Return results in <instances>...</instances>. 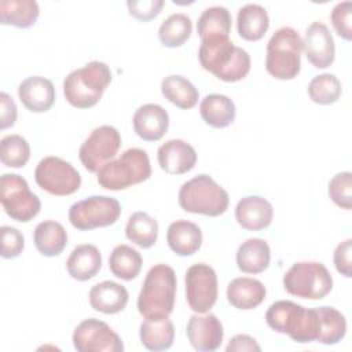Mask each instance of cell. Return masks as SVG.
Returning a JSON list of instances; mask_svg holds the SVG:
<instances>
[{
  "label": "cell",
  "mask_w": 352,
  "mask_h": 352,
  "mask_svg": "<svg viewBox=\"0 0 352 352\" xmlns=\"http://www.w3.org/2000/svg\"><path fill=\"white\" fill-rule=\"evenodd\" d=\"M198 59L206 72L226 82L239 81L250 72L248 51L235 45L226 36L204 38L198 50Z\"/></svg>",
  "instance_id": "obj_1"
},
{
  "label": "cell",
  "mask_w": 352,
  "mask_h": 352,
  "mask_svg": "<svg viewBox=\"0 0 352 352\" xmlns=\"http://www.w3.org/2000/svg\"><path fill=\"white\" fill-rule=\"evenodd\" d=\"M176 286V274L172 267L164 263L153 265L138 296L139 314L150 320L168 318L175 307Z\"/></svg>",
  "instance_id": "obj_2"
},
{
  "label": "cell",
  "mask_w": 352,
  "mask_h": 352,
  "mask_svg": "<svg viewBox=\"0 0 352 352\" xmlns=\"http://www.w3.org/2000/svg\"><path fill=\"white\" fill-rule=\"evenodd\" d=\"M267 324L276 333L287 334L293 341L305 344L316 341L319 315L316 308L308 309L289 300H279L265 312Z\"/></svg>",
  "instance_id": "obj_3"
},
{
  "label": "cell",
  "mask_w": 352,
  "mask_h": 352,
  "mask_svg": "<svg viewBox=\"0 0 352 352\" xmlns=\"http://www.w3.org/2000/svg\"><path fill=\"white\" fill-rule=\"evenodd\" d=\"M111 77V70L104 62L91 60L65 77L63 95L73 107L89 109L102 99Z\"/></svg>",
  "instance_id": "obj_4"
},
{
  "label": "cell",
  "mask_w": 352,
  "mask_h": 352,
  "mask_svg": "<svg viewBox=\"0 0 352 352\" xmlns=\"http://www.w3.org/2000/svg\"><path fill=\"white\" fill-rule=\"evenodd\" d=\"M151 176L148 154L143 148L132 147L118 158L106 162L98 172L96 180L100 187L118 191L146 182Z\"/></svg>",
  "instance_id": "obj_5"
},
{
  "label": "cell",
  "mask_w": 352,
  "mask_h": 352,
  "mask_svg": "<svg viewBox=\"0 0 352 352\" xmlns=\"http://www.w3.org/2000/svg\"><path fill=\"white\" fill-rule=\"evenodd\" d=\"M302 50V37L296 29L279 28L267 43L265 70L278 80H293L301 69Z\"/></svg>",
  "instance_id": "obj_6"
},
{
  "label": "cell",
  "mask_w": 352,
  "mask_h": 352,
  "mask_svg": "<svg viewBox=\"0 0 352 352\" xmlns=\"http://www.w3.org/2000/svg\"><path fill=\"white\" fill-rule=\"evenodd\" d=\"M177 201L180 208L188 213L216 217L226 213L230 197L209 175L202 173L182 184Z\"/></svg>",
  "instance_id": "obj_7"
},
{
  "label": "cell",
  "mask_w": 352,
  "mask_h": 352,
  "mask_svg": "<svg viewBox=\"0 0 352 352\" xmlns=\"http://www.w3.org/2000/svg\"><path fill=\"white\" fill-rule=\"evenodd\" d=\"M285 290L296 297L320 300L333 289V278L319 261H297L283 275Z\"/></svg>",
  "instance_id": "obj_8"
},
{
  "label": "cell",
  "mask_w": 352,
  "mask_h": 352,
  "mask_svg": "<svg viewBox=\"0 0 352 352\" xmlns=\"http://www.w3.org/2000/svg\"><path fill=\"white\" fill-rule=\"evenodd\" d=\"M0 202L12 220L28 223L41 208L40 198L30 191L28 182L16 173H4L0 177Z\"/></svg>",
  "instance_id": "obj_9"
},
{
  "label": "cell",
  "mask_w": 352,
  "mask_h": 352,
  "mask_svg": "<svg viewBox=\"0 0 352 352\" xmlns=\"http://www.w3.org/2000/svg\"><path fill=\"white\" fill-rule=\"evenodd\" d=\"M121 214V205L107 195H92L74 202L69 209L70 224L80 231H89L114 224Z\"/></svg>",
  "instance_id": "obj_10"
},
{
  "label": "cell",
  "mask_w": 352,
  "mask_h": 352,
  "mask_svg": "<svg viewBox=\"0 0 352 352\" xmlns=\"http://www.w3.org/2000/svg\"><path fill=\"white\" fill-rule=\"evenodd\" d=\"M34 180L41 190L56 197L74 194L81 186L78 170L70 162L55 155L44 157L37 164Z\"/></svg>",
  "instance_id": "obj_11"
},
{
  "label": "cell",
  "mask_w": 352,
  "mask_h": 352,
  "mask_svg": "<svg viewBox=\"0 0 352 352\" xmlns=\"http://www.w3.org/2000/svg\"><path fill=\"white\" fill-rule=\"evenodd\" d=\"M219 283L216 271L205 264H192L186 272V300L195 314L208 312L217 301Z\"/></svg>",
  "instance_id": "obj_12"
},
{
  "label": "cell",
  "mask_w": 352,
  "mask_h": 352,
  "mask_svg": "<svg viewBox=\"0 0 352 352\" xmlns=\"http://www.w3.org/2000/svg\"><path fill=\"white\" fill-rule=\"evenodd\" d=\"M121 147V135L111 125L96 126L78 150V158L88 172H98L111 161Z\"/></svg>",
  "instance_id": "obj_13"
},
{
  "label": "cell",
  "mask_w": 352,
  "mask_h": 352,
  "mask_svg": "<svg viewBox=\"0 0 352 352\" xmlns=\"http://www.w3.org/2000/svg\"><path fill=\"white\" fill-rule=\"evenodd\" d=\"M73 345L78 352H122L121 337L103 320L89 318L73 331Z\"/></svg>",
  "instance_id": "obj_14"
},
{
  "label": "cell",
  "mask_w": 352,
  "mask_h": 352,
  "mask_svg": "<svg viewBox=\"0 0 352 352\" xmlns=\"http://www.w3.org/2000/svg\"><path fill=\"white\" fill-rule=\"evenodd\" d=\"M308 62L318 69H326L334 62L336 45L329 28L319 21L312 22L302 38Z\"/></svg>",
  "instance_id": "obj_15"
},
{
  "label": "cell",
  "mask_w": 352,
  "mask_h": 352,
  "mask_svg": "<svg viewBox=\"0 0 352 352\" xmlns=\"http://www.w3.org/2000/svg\"><path fill=\"white\" fill-rule=\"evenodd\" d=\"M186 333L191 346L199 352L216 351L224 337L223 324L214 314L192 315L187 322Z\"/></svg>",
  "instance_id": "obj_16"
},
{
  "label": "cell",
  "mask_w": 352,
  "mask_h": 352,
  "mask_svg": "<svg viewBox=\"0 0 352 352\" xmlns=\"http://www.w3.org/2000/svg\"><path fill=\"white\" fill-rule=\"evenodd\" d=\"M158 164L169 175L190 172L197 162L195 148L182 139H170L162 143L157 151Z\"/></svg>",
  "instance_id": "obj_17"
},
{
  "label": "cell",
  "mask_w": 352,
  "mask_h": 352,
  "mask_svg": "<svg viewBox=\"0 0 352 352\" xmlns=\"http://www.w3.org/2000/svg\"><path fill=\"white\" fill-rule=\"evenodd\" d=\"M133 131L146 142L160 140L169 128L168 111L155 103H146L138 107L132 118Z\"/></svg>",
  "instance_id": "obj_18"
},
{
  "label": "cell",
  "mask_w": 352,
  "mask_h": 352,
  "mask_svg": "<svg viewBox=\"0 0 352 352\" xmlns=\"http://www.w3.org/2000/svg\"><path fill=\"white\" fill-rule=\"evenodd\" d=\"M274 217V208L268 199L260 195L243 197L235 208L238 224L248 231L267 228Z\"/></svg>",
  "instance_id": "obj_19"
},
{
  "label": "cell",
  "mask_w": 352,
  "mask_h": 352,
  "mask_svg": "<svg viewBox=\"0 0 352 352\" xmlns=\"http://www.w3.org/2000/svg\"><path fill=\"white\" fill-rule=\"evenodd\" d=\"M18 96L28 110L44 113L50 110L55 102V88L51 80L43 76H32L19 84Z\"/></svg>",
  "instance_id": "obj_20"
},
{
  "label": "cell",
  "mask_w": 352,
  "mask_h": 352,
  "mask_svg": "<svg viewBox=\"0 0 352 352\" xmlns=\"http://www.w3.org/2000/svg\"><path fill=\"white\" fill-rule=\"evenodd\" d=\"M88 298L95 311L113 315L126 307L129 296L125 286L113 280H103L91 287Z\"/></svg>",
  "instance_id": "obj_21"
},
{
  "label": "cell",
  "mask_w": 352,
  "mask_h": 352,
  "mask_svg": "<svg viewBox=\"0 0 352 352\" xmlns=\"http://www.w3.org/2000/svg\"><path fill=\"white\" fill-rule=\"evenodd\" d=\"M267 294L265 286L254 278L238 276L227 286V300L236 309H253L258 307Z\"/></svg>",
  "instance_id": "obj_22"
},
{
  "label": "cell",
  "mask_w": 352,
  "mask_h": 352,
  "mask_svg": "<svg viewBox=\"0 0 352 352\" xmlns=\"http://www.w3.org/2000/svg\"><path fill=\"white\" fill-rule=\"evenodd\" d=\"M166 242L173 253L186 257L199 250L202 245L201 228L188 220H176L169 224Z\"/></svg>",
  "instance_id": "obj_23"
},
{
  "label": "cell",
  "mask_w": 352,
  "mask_h": 352,
  "mask_svg": "<svg viewBox=\"0 0 352 352\" xmlns=\"http://www.w3.org/2000/svg\"><path fill=\"white\" fill-rule=\"evenodd\" d=\"M102 267L100 250L91 243L76 246L66 260L69 275L80 282L94 278Z\"/></svg>",
  "instance_id": "obj_24"
},
{
  "label": "cell",
  "mask_w": 352,
  "mask_h": 352,
  "mask_svg": "<svg viewBox=\"0 0 352 352\" xmlns=\"http://www.w3.org/2000/svg\"><path fill=\"white\" fill-rule=\"evenodd\" d=\"M199 114L208 125L221 129L234 122L236 109L232 99L227 95L209 94L201 100Z\"/></svg>",
  "instance_id": "obj_25"
},
{
  "label": "cell",
  "mask_w": 352,
  "mask_h": 352,
  "mask_svg": "<svg viewBox=\"0 0 352 352\" xmlns=\"http://www.w3.org/2000/svg\"><path fill=\"white\" fill-rule=\"evenodd\" d=\"M271 250L267 241L249 238L236 250V265L245 274H260L268 268Z\"/></svg>",
  "instance_id": "obj_26"
},
{
  "label": "cell",
  "mask_w": 352,
  "mask_h": 352,
  "mask_svg": "<svg viewBox=\"0 0 352 352\" xmlns=\"http://www.w3.org/2000/svg\"><path fill=\"white\" fill-rule=\"evenodd\" d=\"M270 28L267 10L254 3L245 4L238 10L236 29L238 34L246 41H257L264 37Z\"/></svg>",
  "instance_id": "obj_27"
},
{
  "label": "cell",
  "mask_w": 352,
  "mask_h": 352,
  "mask_svg": "<svg viewBox=\"0 0 352 352\" xmlns=\"http://www.w3.org/2000/svg\"><path fill=\"white\" fill-rule=\"evenodd\" d=\"M33 242L37 252L45 257H54L63 252L67 245L65 227L55 220H45L36 226Z\"/></svg>",
  "instance_id": "obj_28"
},
{
  "label": "cell",
  "mask_w": 352,
  "mask_h": 352,
  "mask_svg": "<svg viewBox=\"0 0 352 352\" xmlns=\"http://www.w3.org/2000/svg\"><path fill=\"white\" fill-rule=\"evenodd\" d=\"M40 15V8L34 0H1L0 22L19 29L33 26Z\"/></svg>",
  "instance_id": "obj_29"
},
{
  "label": "cell",
  "mask_w": 352,
  "mask_h": 352,
  "mask_svg": "<svg viewBox=\"0 0 352 352\" xmlns=\"http://www.w3.org/2000/svg\"><path fill=\"white\" fill-rule=\"evenodd\" d=\"M161 92L166 100L180 109H192L199 99V92L191 81L179 74H170L162 78Z\"/></svg>",
  "instance_id": "obj_30"
},
{
  "label": "cell",
  "mask_w": 352,
  "mask_h": 352,
  "mask_svg": "<svg viewBox=\"0 0 352 352\" xmlns=\"http://www.w3.org/2000/svg\"><path fill=\"white\" fill-rule=\"evenodd\" d=\"M139 336L142 344L148 351H165L173 344L175 326L169 316L157 320L146 319L140 324Z\"/></svg>",
  "instance_id": "obj_31"
},
{
  "label": "cell",
  "mask_w": 352,
  "mask_h": 352,
  "mask_svg": "<svg viewBox=\"0 0 352 352\" xmlns=\"http://www.w3.org/2000/svg\"><path fill=\"white\" fill-rule=\"evenodd\" d=\"M125 236L139 248L148 249L157 242L158 223L148 213L138 210L126 221Z\"/></svg>",
  "instance_id": "obj_32"
},
{
  "label": "cell",
  "mask_w": 352,
  "mask_h": 352,
  "mask_svg": "<svg viewBox=\"0 0 352 352\" xmlns=\"http://www.w3.org/2000/svg\"><path fill=\"white\" fill-rule=\"evenodd\" d=\"M143 258L140 253L129 245H117L109 257L111 274L122 280L135 279L142 270Z\"/></svg>",
  "instance_id": "obj_33"
},
{
  "label": "cell",
  "mask_w": 352,
  "mask_h": 352,
  "mask_svg": "<svg viewBox=\"0 0 352 352\" xmlns=\"http://www.w3.org/2000/svg\"><path fill=\"white\" fill-rule=\"evenodd\" d=\"M231 14L223 6H213L205 8L197 22V33L201 40L216 36H230L231 32Z\"/></svg>",
  "instance_id": "obj_34"
},
{
  "label": "cell",
  "mask_w": 352,
  "mask_h": 352,
  "mask_svg": "<svg viewBox=\"0 0 352 352\" xmlns=\"http://www.w3.org/2000/svg\"><path fill=\"white\" fill-rule=\"evenodd\" d=\"M319 333L316 341L324 345H334L340 342L346 334L345 316L333 307H318Z\"/></svg>",
  "instance_id": "obj_35"
},
{
  "label": "cell",
  "mask_w": 352,
  "mask_h": 352,
  "mask_svg": "<svg viewBox=\"0 0 352 352\" xmlns=\"http://www.w3.org/2000/svg\"><path fill=\"white\" fill-rule=\"evenodd\" d=\"M192 22L187 14L175 12L164 19L158 29V38L162 45L176 48L183 45L191 36Z\"/></svg>",
  "instance_id": "obj_36"
},
{
  "label": "cell",
  "mask_w": 352,
  "mask_h": 352,
  "mask_svg": "<svg viewBox=\"0 0 352 352\" xmlns=\"http://www.w3.org/2000/svg\"><path fill=\"white\" fill-rule=\"evenodd\" d=\"M341 82L330 73L315 76L308 84V95L318 104H331L341 96Z\"/></svg>",
  "instance_id": "obj_37"
},
{
  "label": "cell",
  "mask_w": 352,
  "mask_h": 352,
  "mask_svg": "<svg viewBox=\"0 0 352 352\" xmlns=\"http://www.w3.org/2000/svg\"><path fill=\"white\" fill-rule=\"evenodd\" d=\"M30 158V146L21 135H7L0 140V160L10 168H22Z\"/></svg>",
  "instance_id": "obj_38"
},
{
  "label": "cell",
  "mask_w": 352,
  "mask_h": 352,
  "mask_svg": "<svg viewBox=\"0 0 352 352\" xmlns=\"http://www.w3.org/2000/svg\"><path fill=\"white\" fill-rule=\"evenodd\" d=\"M329 197L331 201L345 209L351 210L352 208V173L345 170L333 176L329 182Z\"/></svg>",
  "instance_id": "obj_39"
},
{
  "label": "cell",
  "mask_w": 352,
  "mask_h": 352,
  "mask_svg": "<svg viewBox=\"0 0 352 352\" xmlns=\"http://www.w3.org/2000/svg\"><path fill=\"white\" fill-rule=\"evenodd\" d=\"M351 18H352V3L349 0L336 4V7L331 10V14H330V19L334 30L340 37L348 41L352 38Z\"/></svg>",
  "instance_id": "obj_40"
},
{
  "label": "cell",
  "mask_w": 352,
  "mask_h": 352,
  "mask_svg": "<svg viewBox=\"0 0 352 352\" xmlns=\"http://www.w3.org/2000/svg\"><path fill=\"white\" fill-rule=\"evenodd\" d=\"M1 234V257L3 258H15L18 257L25 248V238L22 232L11 226H3L0 228Z\"/></svg>",
  "instance_id": "obj_41"
},
{
  "label": "cell",
  "mask_w": 352,
  "mask_h": 352,
  "mask_svg": "<svg viewBox=\"0 0 352 352\" xmlns=\"http://www.w3.org/2000/svg\"><path fill=\"white\" fill-rule=\"evenodd\" d=\"M164 0H128L126 7L129 14L139 19V21H150L155 18L162 7H164Z\"/></svg>",
  "instance_id": "obj_42"
},
{
  "label": "cell",
  "mask_w": 352,
  "mask_h": 352,
  "mask_svg": "<svg viewBox=\"0 0 352 352\" xmlns=\"http://www.w3.org/2000/svg\"><path fill=\"white\" fill-rule=\"evenodd\" d=\"M352 239L348 238L344 242L338 243L336 250H334V265L336 270L344 275L345 278H351L352 276Z\"/></svg>",
  "instance_id": "obj_43"
},
{
  "label": "cell",
  "mask_w": 352,
  "mask_h": 352,
  "mask_svg": "<svg viewBox=\"0 0 352 352\" xmlns=\"http://www.w3.org/2000/svg\"><path fill=\"white\" fill-rule=\"evenodd\" d=\"M16 104L14 99L7 94H0V129H7L12 126L16 121Z\"/></svg>",
  "instance_id": "obj_44"
},
{
  "label": "cell",
  "mask_w": 352,
  "mask_h": 352,
  "mask_svg": "<svg viewBox=\"0 0 352 352\" xmlns=\"http://www.w3.org/2000/svg\"><path fill=\"white\" fill-rule=\"evenodd\" d=\"M227 352H241V351H261V346L257 341L248 334H236L234 336L226 346Z\"/></svg>",
  "instance_id": "obj_45"
}]
</instances>
